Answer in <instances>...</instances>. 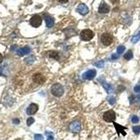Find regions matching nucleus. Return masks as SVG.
Masks as SVG:
<instances>
[{
  "instance_id": "1",
  "label": "nucleus",
  "mask_w": 140,
  "mask_h": 140,
  "mask_svg": "<svg viewBox=\"0 0 140 140\" xmlns=\"http://www.w3.org/2000/svg\"><path fill=\"white\" fill-rule=\"evenodd\" d=\"M51 93L55 97H61L64 94V88L61 84L60 83H55L51 87Z\"/></svg>"
},
{
  "instance_id": "24",
  "label": "nucleus",
  "mask_w": 140,
  "mask_h": 140,
  "mask_svg": "<svg viewBox=\"0 0 140 140\" xmlns=\"http://www.w3.org/2000/svg\"><path fill=\"white\" fill-rule=\"evenodd\" d=\"M34 140H44V137L40 134H36L34 135Z\"/></svg>"
},
{
  "instance_id": "26",
  "label": "nucleus",
  "mask_w": 140,
  "mask_h": 140,
  "mask_svg": "<svg viewBox=\"0 0 140 140\" xmlns=\"http://www.w3.org/2000/svg\"><path fill=\"white\" fill-rule=\"evenodd\" d=\"M134 92H136V93H140V85H137V86H136L134 88Z\"/></svg>"
},
{
  "instance_id": "11",
  "label": "nucleus",
  "mask_w": 140,
  "mask_h": 140,
  "mask_svg": "<svg viewBox=\"0 0 140 140\" xmlns=\"http://www.w3.org/2000/svg\"><path fill=\"white\" fill-rule=\"evenodd\" d=\"M77 11L80 14L83 15V16H85L89 12V9L85 4H81L78 5V7H77Z\"/></svg>"
},
{
  "instance_id": "16",
  "label": "nucleus",
  "mask_w": 140,
  "mask_h": 140,
  "mask_svg": "<svg viewBox=\"0 0 140 140\" xmlns=\"http://www.w3.org/2000/svg\"><path fill=\"white\" fill-rule=\"evenodd\" d=\"M133 57V53H132V51H128L124 55V58L127 60H130V59H132Z\"/></svg>"
},
{
  "instance_id": "13",
  "label": "nucleus",
  "mask_w": 140,
  "mask_h": 140,
  "mask_svg": "<svg viewBox=\"0 0 140 140\" xmlns=\"http://www.w3.org/2000/svg\"><path fill=\"white\" fill-rule=\"evenodd\" d=\"M30 52V48L28 47H25V48H19L17 51V54L19 56H23L25 55L28 54Z\"/></svg>"
},
{
  "instance_id": "5",
  "label": "nucleus",
  "mask_w": 140,
  "mask_h": 140,
  "mask_svg": "<svg viewBox=\"0 0 140 140\" xmlns=\"http://www.w3.org/2000/svg\"><path fill=\"white\" fill-rule=\"evenodd\" d=\"M30 23L34 27H38L42 23V19L39 15H35L32 16L30 20Z\"/></svg>"
},
{
  "instance_id": "30",
  "label": "nucleus",
  "mask_w": 140,
  "mask_h": 140,
  "mask_svg": "<svg viewBox=\"0 0 140 140\" xmlns=\"http://www.w3.org/2000/svg\"><path fill=\"white\" fill-rule=\"evenodd\" d=\"M2 61H3V55L0 53V64L2 62Z\"/></svg>"
},
{
  "instance_id": "21",
  "label": "nucleus",
  "mask_w": 140,
  "mask_h": 140,
  "mask_svg": "<svg viewBox=\"0 0 140 140\" xmlns=\"http://www.w3.org/2000/svg\"><path fill=\"white\" fill-rule=\"evenodd\" d=\"M132 130H133V132H134V134H139L140 133V126H139V125H137V126H134V127H132Z\"/></svg>"
},
{
  "instance_id": "17",
  "label": "nucleus",
  "mask_w": 140,
  "mask_h": 140,
  "mask_svg": "<svg viewBox=\"0 0 140 140\" xmlns=\"http://www.w3.org/2000/svg\"><path fill=\"white\" fill-rule=\"evenodd\" d=\"M140 39V30L136 35H134V36L132 37V39H131V41H132L133 44H135V43H137Z\"/></svg>"
},
{
  "instance_id": "2",
  "label": "nucleus",
  "mask_w": 140,
  "mask_h": 140,
  "mask_svg": "<svg viewBox=\"0 0 140 140\" xmlns=\"http://www.w3.org/2000/svg\"><path fill=\"white\" fill-rule=\"evenodd\" d=\"M103 119L108 123H114L116 120V113L113 110L106 111L103 115Z\"/></svg>"
},
{
  "instance_id": "27",
  "label": "nucleus",
  "mask_w": 140,
  "mask_h": 140,
  "mask_svg": "<svg viewBox=\"0 0 140 140\" xmlns=\"http://www.w3.org/2000/svg\"><path fill=\"white\" fill-rule=\"evenodd\" d=\"M13 123L14 124H19V123H20V121H19V119L16 118V119H13Z\"/></svg>"
},
{
  "instance_id": "18",
  "label": "nucleus",
  "mask_w": 140,
  "mask_h": 140,
  "mask_svg": "<svg viewBox=\"0 0 140 140\" xmlns=\"http://www.w3.org/2000/svg\"><path fill=\"white\" fill-rule=\"evenodd\" d=\"M107 100L109 102V104H114L116 103V102L115 97H114L112 95H110V96H109L107 97Z\"/></svg>"
},
{
  "instance_id": "22",
  "label": "nucleus",
  "mask_w": 140,
  "mask_h": 140,
  "mask_svg": "<svg viewBox=\"0 0 140 140\" xmlns=\"http://www.w3.org/2000/svg\"><path fill=\"white\" fill-rule=\"evenodd\" d=\"M34 123V118H32V117H30L27 118V125L28 126H30L32 124H33Z\"/></svg>"
},
{
  "instance_id": "31",
  "label": "nucleus",
  "mask_w": 140,
  "mask_h": 140,
  "mask_svg": "<svg viewBox=\"0 0 140 140\" xmlns=\"http://www.w3.org/2000/svg\"><path fill=\"white\" fill-rule=\"evenodd\" d=\"M2 71H3V70H2V67H0V76H3Z\"/></svg>"
},
{
  "instance_id": "20",
  "label": "nucleus",
  "mask_w": 140,
  "mask_h": 140,
  "mask_svg": "<svg viewBox=\"0 0 140 140\" xmlns=\"http://www.w3.org/2000/svg\"><path fill=\"white\" fill-rule=\"evenodd\" d=\"M49 55L51 57H53V58H55V60H57L59 58V56H58V53L55 51H52V52H50L49 53Z\"/></svg>"
},
{
  "instance_id": "3",
  "label": "nucleus",
  "mask_w": 140,
  "mask_h": 140,
  "mask_svg": "<svg viewBox=\"0 0 140 140\" xmlns=\"http://www.w3.org/2000/svg\"><path fill=\"white\" fill-rule=\"evenodd\" d=\"M80 37H81V39L83 41H90L93 38L94 33L92 30L88 29L83 30L81 32Z\"/></svg>"
},
{
  "instance_id": "8",
  "label": "nucleus",
  "mask_w": 140,
  "mask_h": 140,
  "mask_svg": "<svg viewBox=\"0 0 140 140\" xmlns=\"http://www.w3.org/2000/svg\"><path fill=\"white\" fill-rule=\"evenodd\" d=\"M33 81L37 83V84H43L45 81H46V78L44 76H43L42 74H36L33 76Z\"/></svg>"
},
{
  "instance_id": "12",
  "label": "nucleus",
  "mask_w": 140,
  "mask_h": 140,
  "mask_svg": "<svg viewBox=\"0 0 140 140\" xmlns=\"http://www.w3.org/2000/svg\"><path fill=\"white\" fill-rule=\"evenodd\" d=\"M39 109V107L37 104H34V103H32L31 104L27 109V114L29 115H33Z\"/></svg>"
},
{
  "instance_id": "25",
  "label": "nucleus",
  "mask_w": 140,
  "mask_h": 140,
  "mask_svg": "<svg viewBox=\"0 0 140 140\" xmlns=\"http://www.w3.org/2000/svg\"><path fill=\"white\" fill-rule=\"evenodd\" d=\"M132 122L133 123H137L138 122H139V118L137 116H133L132 117Z\"/></svg>"
},
{
  "instance_id": "4",
  "label": "nucleus",
  "mask_w": 140,
  "mask_h": 140,
  "mask_svg": "<svg viewBox=\"0 0 140 140\" xmlns=\"http://www.w3.org/2000/svg\"><path fill=\"white\" fill-rule=\"evenodd\" d=\"M113 37L109 33H104L101 37V42L103 45L108 46L112 44Z\"/></svg>"
},
{
  "instance_id": "19",
  "label": "nucleus",
  "mask_w": 140,
  "mask_h": 140,
  "mask_svg": "<svg viewBox=\"0 0 140 140\" xmlns=\"http://www.w3.org/2000/svg\"><path fill=\"white\" fill-rule=\"evenodd\" d=\"M125 47L124 46H119L117 48V54H122L125 51Z\"/></svg>"
},
{
  "instance_id": "15",
  "label": "nucleus",
  "mask_w": 140,
  "mask_h": 140,
  "mask_svg": "<svg viewBox=\"0 0 140 140\" xmlns=\"http://www.w3.org/2000/svg\"><path fill=\"white\" fill-rule=\"evenodd\" d=\"M45 20H46V24L47 27H51L53 26L54 25V19L51 17L50 16H47L45 18Z\"/></svg>"
},
{
  "instance_id": "6",
  "label": "nucleus",
  "mask_w": 140,
  "mask_h": 140,
  "mask_svg": "<svg viewBox=\"0 0 140 140\" xmlns=\"http://www.w3.org/2000/svg\"><path fill=\"white\" fill-rule=\"evenodd\" d=\"M98 81L99 82L101 83V85L103 86V88L106 90V91L107 92V93H111L112 91H113V87L111 84L108 83L105 80L104 78L100 77V78H98Z\"/></svg>"
},
{
  "instance_id": "7",
  "label": "nucleus",
  "mask_w": 140,
  "mask_h": 140,
  "mask_svg": "<svg viewBox=\"0 0 140 140\" xmlns=\"http://www.w3.org/2000/svg\"><path fill=\"white\" fill-rule=\"evenodd\" d=\"M81 128V122L79 121H74L73 123H71L70 126V130L72 132H75V133L80 132Z\"/></svg>"
},
{
  "instance_id": "9",
  "label": "nucleus",
  "mask_w": 140,
  "mask_h": 140,
  "mask_svg": "<svg viewBox=\"0 0 140 140\" xmlns=\"http://www.w3.org/2000/svg\"><path fill=\"white\" fill-rule=\"evenodd\" d=\"M96 74H97V72L95 70H88L83 74V78L86 80H91L95 77Z\"/></svg>"
},
{
  "instance_id": "14",
  "label": "nucleus",
  "mask_w": 140,
  "mask_h": 140,
  "mask_svg": "<svg viewBox=\"0 0 140 140\" xmlns=\"http://www.w3.org/2000/svg\"><path fill=\"white\" fill-rule=\"evenodd\" d=\"M114 125L115 126V128H116L117 132H118V134H119V133H122V134H123V135H124V136L126 134V133L124 132L125 130H126V129H127L126 127H123L122 125L118 124V123H115V122H114Z\"/></svg>"
},
{
  "instance_id": "10",
  "label": "nucleus",
  "mask_w": 140,
  "mask_h": 140,
  "mask_svg": "<svg viewBox=\"0 0 140 140\" xmlns=\"http://www.w3.org/2000/svg\"><path fill=\"white\" fill-rule=\"evenodd\" d=\"M109 10H110L109 6L104 1L102 2L98 8V11L100 13H107L109 12Z\"/></svg>"
},
{
  "instance_id": "29",
  "label": "nucleus",
  "mask_w": 140,
  "mask_h": 140,
  "mask_svg": "<svg viewBox=\"0 0 140 140\" xmlns=\"http://www.w3.org/2000/svg\"><path fill=\"white\" fill-rule=\"evenodd\" d=\"M118 57V54H114L112 55V58L113 59H117Z\"/></svg>"
},
{
  "instance_id": "28",
  "label": "nucleus",
  "mask_w": 140,
  "mask_h": 140,
  "mask_svg": "<svg viewBox=\"0 0 140 140\" xmlns=\"http://www.w3.org/2000/svg\"><path fill=\"white\" fill-rule=\"evenodd\" d=\"M47 140H54V137H53V134L49 135V136L48 137V139H47Z\"/></svg>"
},
{
  "instance_id": "23",
  "label": "nucleus",
  "mask_w": 140,
  "mask_h": 140,
  "mask_svg": "<svg viewBox=\"0 0 140 140\" xmlns=\"http://www.w3.org/2000/svg\"><path fill=\"white\" fill-rule=\"evenodd\" d=\"M95 65L99 68H102V67H104V61H99V62H97L95 63Z\"/></svg>"
}]
</instances>
